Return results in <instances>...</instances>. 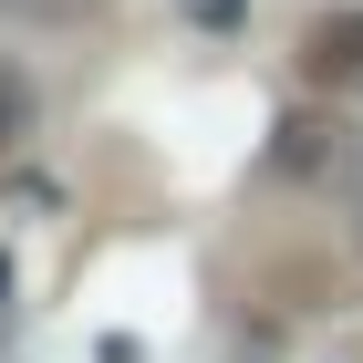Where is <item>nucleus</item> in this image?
<instances>
[{
  "instance_id": "1",
  "label": "nucleus",
  "mask_w": 363,
  "mask_h": 363,
  "mask_svg": "<svg viewBox=\"0 0 363 363\" xmlns=\"http://www.w3.org/2000/svg\"><path fill=\"white\" fill-rule=\"evenodd\" d=\"M301 84H322V94L363 84V11H322L301 31Z\"/></svg>"
},
{
  "instance_id": "2",
  "label": "nucleus",
  "mask_w": 363,
  "mask_h": 363,
  "mask_svg": "<svg viewBox=\"0 0 363 363\" xmlns=\"http://www.w3.org/2000/svg\"><path fill=\"white\" fill-rule=\"evenodd\" d=\"M342 156H353V145H342V125H280V167L291 177H322V167H342Z\"/></svg>"
},
{
  "instance_id": "3",
  "label": "nucleus",
  "mask_w": 363,
  "mask_h": 363,
  "mask_svg": "<svg viewBox=\"0 0 363 363\" xmlns=\"http://www.w3.org/2000/svg\"><path fill=\"white\" fill-rule=\"evenodd\" d=\"M11 125H21V94H11V84H0V145H11Z\"/></svg>"
}]
</instances>
